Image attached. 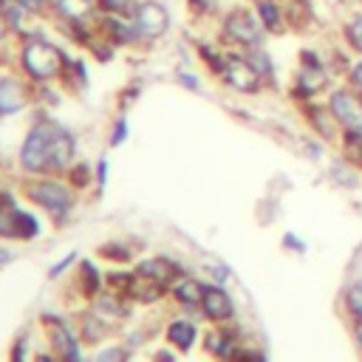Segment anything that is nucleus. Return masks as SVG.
<instances>
[{
    "label": "nucleus",
    "mask_w": 362,
    "mask_h": 362,
    "mask_svg": "<svg viewBox=\"0 0 362 362\" xmlns=\"http://www.w3.org/2000/svg\"><path fill=\"white\" fill-rule=\"evenodd\" d=\"M71 156H74V139L65 127H59L54 122L34 124L20 150V161L28 173L62 170V167H68Z\"/></svg>",
    "instance_id": "1"
},
{
    "label": "nucleus",
    "mask_w": 362,
    "mask_h": 362,
    "mask_svg": "<svg viewBox=\"0 0 362 362\" xmlns=\"http://www.w3.org/2000/svg\"><path fill=\"white\" fill-rule=\"evenodd\" d=\"M325 102L337 119V124L342 127V133H356L362 136V93L354 90L351 85H345L342 79L325 93Z\"/></svg>",
    "instance_id": "2"
},
{
    "label": "nucleus",
    "mask_w": 362,
    "mask_h": 362,
    "mask_svg": "<svg viewBox=\"0 0 362 362\" xmlns=\"http://www.w3.org/2000/svg\"><path fill=\"white\" fill-rule=\"evenodd\" d=\"M223 37L240 48H255V45H263L266 42V28L260 25L255 8H246V6H235L226 17H223Z\"/></svg>",
    "instance_id": "3"
},
{
    "label": "nucleus",
    "mask_w": 362,
    "mask_h": 362,
    "mask_svg": "<svg viewBox=\"0 0 362 362\" xmlns=\"http://www.w3.org/2000/svg\"><path fill=\"white\" fill-rule=\"evenodd\" d=\"M23 65H25V71L31 76L51 79L65 68V57H62V51L57 45H51L45 40H31L23 48Z\"/></svg>",
    "instance_id": "4"
},
{
    "label": "nucleus",
    "mask_w": 362,
    "mask_h": 362,
    "mask_svg": "<svg viewBox=\"0 0 362 362\" xmlns=\"http://www.w3.org/2000/svg\"><path fill=\"white\" fill-rule=\"evenodd\" d=\"M337 85V76L331 68H308V65H297L294 79H291V96L297 102H311L322 93H328Z\"/></svg>",
    "instance_id": "5"
},
{
    "label": "nucleus",
    "mask_w": 362,
    "mask_h": 362,
    "mask_svg": "<svg viewBox=\"0 0 362 362\" xmlns=\"http://www.w3.org/2000/svg\"><path fill=\"white\" fill-rule=\"evenodd\" d=\"M221 76H223V82L229 88H235L240 93H257L263 88V79L257 76V71L249 65V59L243 54H226Z\"/></svg>",
    "instance_id": "6"
},
{
    "label": "nucleus",
    "mask_w": 362,
    "mask_h": 362,
    "mask_svg": "<svg viewBox=\"0 0 362 362\" xmlns=\"http://www.w3.org/2000/svg\"><path fill=\"white\" fill-rule=\"evenodd\" d=\"M28 195L34 204L45 206L54 218H65L71 212V192L59 181H37L28 187Z\"/></svg>",
    "instance_id": "7"
},
{
    "label": "nucleus",
    "mask_w": 362,
    "mask_h": 362,
    "mask_svg": "<svg viewBox=\"0 0 362 362\" xmlns=\"http://www.w3.org/2000/svg\"><path fill=\"white\" fill-rule=\"evenodd\" d=\"M303 116H305L308 127L320 136V141H328L331 144V141H339L342 139V127L337 124L328 102H317V99L303 102Z\"/></svg>",
    "instance_id": "8"
},
{
    "label": "nucleus",
    "mask_w": 362,
    "mask_h": 362,
    "mask_svg": "<svg viewBox=\"0 0 362 362\" xmlns=\"http://www.w3.org/2000/svg\"><path fill=\"white\" fill-rule=\"evenodd\" d=\"M167 25H170V14H167V8H164L161 3H156V0L141 3V6L136 8V14H133V31H136V37H139V34H141V37H158V34L167 31Z\"/></svg>",
    "instance_id": "9"
},
{
    "label": "nucleus",
    "mask_w": 362,
    "mask_h": 362,
    "mask_svg": "<svg viewBox=\"0 0 362 362\" xmlns=\"http://www.w3.org/2000/svg\"><path fill=\"white\" fill-rule=\"evenodd\" d=\"M37 232H40V226L28 212L17 209L14 204L0 206V235L3 238H34Z\"/></svg>",
    "instance_id": "10"
},
{
    "label": "nucleus",
    "mask_w": 362,
    "mask_h": 362,
    "mask_svg": "<svg viewBox=\"0 0 362 362\" xmlns=\"http://www.w3.org/2000/svg\"><path fill=\"white\" fill-rule=\"evenodd\" d=\"M339 42L354 54L362 57V6H354L339 20Z\"/></svg>",
    "instance_id": "11"
},
{
    "label": "nucleus",
    "mask_w": 362,
    "mask_h": 362,
    "mask_svg": "<svg viewBox=\"0 0 362 362\" xmlns=\"http://www.w3.org/2000/svg\"><path fill=\"white\" fill-rule=\"evenodd\" d=\"M201 308H204V314H206L209 320H215V322L229 320L232 311H235L229 294H226L221 286H204V291H201Z\"/></svg>",
    "instance_id": "12"
},
{
    "label": "nucleus",
    "mask_w": 362,
    "mask_h": 362,
    "mask_svg": "<svg viewBox=\"0 0 362 362\" xmlns=\"http://www.w3.org/2000/svg\"><path fill=\"white\" fill-rule=\"evenodd\" d=\"M255 14L260 20V25L266 28V34H283L286 31V6L280 0H255Z\"/></svg>",
    "instance_id": "13"
},
{
    "label": "nucleus",
    "mask_w": 362,
    "mask_h": 362,
    "mask_svg": "<svg viewBox=\"0 0 362 362\" xmlns=\"http://www.w3.org/2000/svg\"><path fill=\"white\" fill-rule=\"evenodd\" d=\"M25 107V88L17 79H0V113H17Z\"/></svg>",
    "instance_id": "14"
},
{
    "label": "nucleus",
    "mask_w": 362,
    "mask_h": 362,
    "mask_svg": "<svg viewBox=\"0 0 362 362\" xmlns=\"http://www.w3.org/2000/svg\"><path fill=\"white\" fill-rule=\"evenodd\" d=\"M243 57L249 59V65L257 71V76L263 79V85L269 82V85H274V59H272V54L263 48V45H255V48H243Z\"/></svg>",
    "instance_id": "15"
},
{
    "label": "nucleus",
    "mask_w": 362,
    "mask_h": 362,
    "mask_svg": "<svg viewBox=\"0 0 362 362\" xmlns=\"http://www.w3.org/2000/svg\"><path fill=\"white\" fill-rule=\"evenodd\" d=\"M328 178H331L334 184H339V187H356L359 170H356L351 161H345V158L339 156V158H334V161L328 164Z\"/></svg>",
    "instance_id": "16"
},
{
    "label": "nucleus",
    "mask_w": 362,
    "mask_h": 362,
    "mask_svg": "<svg viewBox=\"0 0 362 362\" xmlns=\"http://www.w3.org/2000/svg\"><path fill=\"white\" fill-rule=\"evenodd\" d=\"M167 339H170L175 348L187 351V348L195 342V325L187 322V320H175V322H170V328H167Z\"/></svg>",
    "instance_id": "17"
},
{
    "label": "nucleus",
    "mask_w": 362,
    "mask_h": 362,
    "mask_svg": "<svg viewBox=\"0 0 362 362\" xmlns=\"http://www.w3.org/2000/svg\"><path fill=\"white\" fill-rule=\"evenodd\" d=\"M339 156H342L345 161H351V164L362 173V136H356V133H342V139H339Z\"/></svg>",
    "instance_id": "18"
},
{
    "label": "nucleus",
    "mask_w": 362,
    "mask_h": 362,
    "mask_svg": "<svg viewBox=\"0 0 362 362\" xmlns=\"http://www.w3.org/2000/svg\"><path fill=\"white\" fill-rule=\"evenodd\" d=\"M139 274H141V277H150V280L164 283L167 277H173V274H175V269H173L167 260H144V263L139 266Z\"/></svg>",
    "instance_id": "19"
},
{
    "label": "nucleus",
    "mask_w": 362,
    "mask_h": 362,
    "mask_svg": "<svg viewBox=\"0 0 362 362\" xmlns=\"http://www.w3.org/2000/svg\"><path fill=\"white\" fill-rule=\"evenodd\" d=\"M345 305H348V311L354 314V320L362 322V280H354V283L348 286V291H345Z\"/></svg>",
    "instance_id": "20"
},
{
    "label": "nucleus",
    "mask_w": 362,
    "mask_h": 362,
    "mask_svg": "<svg viewBox=\"0 0 362 362\" xmlns=\"http://www.w3.org/2000/svg\"><path fill=\"white\" fill-rule=\"evenodd\" d=\"M201 291H204V286L201 283H195V280H181L178 286H175V297L181 300V303H201Z\"/></svg>",
    "instance_id": "21"
},
{
    "label": "nucleus",
    "mask_w": 362,
    "mask_h": 362,
    "mask_svg": "<svg viewBox=\"0 0 362 362\" xmlns=\"http://www.w3.org/2000/svg\"><path fill=\"white\" fill-rule=\"evenodd\" d=\"M342 82L362 93V57H351V62H348V68L342 74Z\"/></svg>",
    "instance_id": "22"
},
{
    "label": "nucleus",
    "mask_w": 362,
    "mask_h": 362,
    "mask_svg": "<svg viewBox=\"0 0 362 362\" xmlns=\"http://www.w3.org/2000/svg\"><path fill=\"white\" fill-rule=\"evenodd\" d=\"M127 356H124V351L122 348H107V351H102L99 356H96V362H124Z\"/></svg>",
    "instance_id": "23"
},
{
    "label": "nucleus",
    "mask_w": 362,
    "mask_h": 362,
    "mask_svg": "<svg viewBox=\"0 0 362 362\" xmlns=\"http://www.w3.org/2000/svg\"><path fill=\"white\" fill-rule=\"evenodd\" d=\"M99 6L105 11H124L130 6V0H99Z\"/></svg>",
    "instance_id": "24"
},
{
    "label": "nucleus",
    "mask_w": 362,
    "mask_h": 362,
    "mask_svg": "<svg viewBox=\"0 0 362 362\" xmlns=\"http://www.w3.org/2000/svg\"><path fill=\"white\" fill-rule=\"evenodd\" d=\"M189 6L195 11H215L218 8V0H189Z\"/></svg>",
    "instance_id": "25"
},
{
    "label": "nucleus",
    "mask_w": 362,
    "mask_h": 362,
    "mask_svg": "<svg viewBox=\"0 0 362 362\" xmlns=\"http://www.w3.org/2000/svg\"><path fill=\"white\" fill-rule=\"evenodd\" d=\"M124 133H127V124H124V119H119L116 122V133L110 136V144H122L124 141Z\"/></svg>",
    "instance_id": "26"
},
{
    "label": "nucleus",
    "mask_w": 362,
    "mask_h": 362,
    "mask_svg": "<svg viewBox=\"0 0 362 362\" xmlns=\"http://www.w3.org/2000/svg\"><path fill=\"white\" fill-rule=\"evenodd\" d=\"M71 260H74V255H68V257H62V260H59V263H57V266L51 269V277H57V274H59L62 269H68V263H71Z\"/></svg>",
    "instance_id": "27"
},
{
    "label": "nucleus",
    "mask_w": 362,
    "mask_h": 362,
    "mask_svg": "<svg viewBox=\"0 0 362 362\" xmlns=\"http://www.w3.org/2000/svg\"><path fill=\"white\" fill-rule=\"evenodd\" d=\"M178 79H181V82H184V85H187V88H198V79H195V76H192V74H181V76H178Z\"/></svg>",
    "instance_id": "28"
},
{
    "label": "nucleus",
    "mask_w": 362,
    "mask_h": 362,
    "mask_svg": "<svg viewBox=\"0 0 362 362\" xmlns=\"http://www.w3.org/2000/svg\"><path fill=\"white\" fill-rule=\"evenodd\" d=\"M354 334H356V342H359V348H362V322H356V328H354Z\"/></svg>",
    "instance_id": "29"
},
{
    "label": "nucleus",
    "mask_w": 362,
    "mask_h": 362,
    "mask_svg": "<svg viewBox=\"0 0 362 362\" xmlns=\"http://www.w3.org/2000/svg\"><path fill=\"white\" fill-rule=\"evenodd\" d=\"M8 257H11V255H8V252H6V249H0V263H6V260H8Z\"/></svg>",
    "instance_id": "30"
},
{
    "label": "nucleus",
    "mask_w": 362,
    "mask_h": 362,
    "mask_svg": "<svg viewBox=\"0 0 362 362\" xmlns=\"http://www.w3.org/2000/svg\"><path fill=\"white\" fill-rule=\"evenodd\" d=\"M3 34H6V23H3V17H0V40H3Z\"/></svg>",
    "instance_id": "31"
},
{
    "label": "nucleus",
    "mask_w": 362,
    "mask_h": 362,
    "mask_svg": "<svg viewBox=\"0 0 362 362\" xmlns=\"http://www.w3.org/2000/svg\"><path fill=\"white\" fill-rule=\"evenodd\" d=\"M37 362H51V359H48V356H40V359H37Z\"/></svg>",
    "instance_id": "32"
},
{
    "label": "nucleus",
    "mask_w": 362,
    "mask_h": 362,
    "mask_svg": "<svg viewBox=\"0 0 362 362\" xmlns=\"http://www.w3.org/2000/svg\"><path fill=\"white\" fill-rule=\"evenodd\" d=\"M351 3H356V6H362V0H351Z\"/></svg>",
    "instance_id": "33"
}]
</instances>
